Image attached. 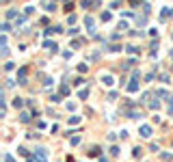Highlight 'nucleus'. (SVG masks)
Listing matches in <instances>:
<instances>
[{"label": "nucleus", "mask_w": 173, "mask_h": 162, "mask_svg": "<svg viewBox=\"0 0 173 162\" xmlns=\"http://www.w3.org/2000/svg\"><path fill=\"white\" fill-rule=\"evenodd\" d=\"M26 76H28V67H20V71H18V82L20 85H26Z\"/></svg>", "instance_id": "obj_1"}, {"label": "nucleus", "mask_w": 173, "mask_h": 162, "mask_svg": "<svg viewBox=\"0 0 173 162\" xmlns=\"http://www.w3.org/2000/svg\"><path fill=\"white\" fill-rule=\"evenodd\" d=\"M138 78H141V76H138V71H134V78H132V82L128 85V91H130V93H134L136 89H138Z\"/></svg>", "instance_id": "obj_2"}, {"label": "nucleus", "mask_w": 173, "mask_h": 162, "mask_svg": "<svg viewBox=\"0 0 173 162\" xmlns=\"http://www.w3.org/2000/svg\"><path fill=\"white\" fill-rule=\"evenodd\" d=\"M85 24H87L89 32H91V35L95 37V22H93V18H87V20H85Z\"/></svg>", "instance_id": "obj_3"}, {"label": "nucleus", "mask_w": 173, "mask_h": 162, "mask_svg": "<svg viewBox=\"0 0 173 162\" xmlns=\"http://www.w3.org/2000/svg\"><path fill=\"white\" fill-rule=\"evenodd\" d=\"M80 4H82V7H85V9H95L97 4H100V2H97V0H82Z\"/></svg>", "instance_id": "obj_4"}, {"label": "nucleus", "mask_w": 173, "mask_h": 162, "mask_svg": "<svg viewBox=\"0 0 173 162\" xmlns=\"http://www.w3.org/2000/svg\"><path fill=\"white\" fill-rule=\"evenodd\" d=\"M35 156H37V160H39V162H46V158H48L46 149H37V151H35Z\"/></svg>", "instance_id": "obj_5"}, {"label": "nucleus", "mask_w": 173, "mask_h": 162, "mask_svg": "<svg viewBox=\"0 0 173 162\" xmlns=\"http://www.w3.org/2000/svg\"><path fill=\"white\" fill-rule=\"evenodd\" d=\"M141 136L149 138V136H152V127H149V125H141Z\"/></svg>", "instance_id": "obj_6"}, {"label": "nucleus", "mask_w": 173, "mask_h": 162, "mask_svg": "<svg viewBox=\"0 0 173 162\" xmlns=\"http://www.w3.org/2000/svg\"><path fill=\"white\" fill-rule=\"evenodd\" d=\"M102 85L110 87V85H113V76H110V74H104V76H102Z\"/></svg>", "instance_id": "obj_7"}, {"label": "nucleus", "mask_w": 173, "mask_h": 162, "mask_svg": "<svg viewBox=\"0 0 173 162\" xmlns=\"http://www.w3.org/2000/svg\"><path fill=\"white\" fill-rule=\"evenodd\" d=\"M43 48H48V50H52V52H59V46L54 41H46L43 43Z\"/></svg>", "instance_id": "obj_8"}, {"label": "nucleus", "mask_w": 173, "mask_h": 162, "mask_svg": "<svg viewBox=\"0 0 173 162\" xmlns=\"http://www.w3.org/2000/svg\"><path fill=\"white\" fill-rule=\"evenodd\" d=\"M15 18H18V11H13V9L7 11V20H15ZM18 20H20V18H18Z\"/></svg>", "instance_id": "obj_9"}, {"label": "nucleus", "mask_w": 173, "mask_h": 162, "mask_svg": "<svg viewBox=\"0 0 173 162\" xmlns=\"http://www.w3.org/2000/svg\"><path fill=\"white\" fill-rule=\"evenodd\" d=\"M28 119H30L28 113H22V115H20V121H22V123H28Z\"/></svg>", "instance_id": "obj_10"}, {"label": "nucleus", "mask_w": 173, "mask_h": 162, "mask_svg": "<svg viewBox=\"0 0 173 162\" xmlns=\"http://www.w3.org/2000/svg\"><path fill=\"white\" fill-rule=\"evenodd\" d=\"M171 15V9H162V13H160V20H167Z\"/></svg>", "instance_id": "obj_11"}, {"label": "nucleus", "mask_w": 173, "mask_h": 162, "mask_svg": "<svg viewBox=\"0 0 173 162\" xmlns=\"http://www.w3.org/2000/svg\"><path fill=\"white\" fill-rule=\"evenodd\" d=\"M100 20H102V22H110V13H108V11H104V13L100 15Z\"/></svg>", "instance_id": "obj_12"}, {"label": "nucleus", "mask_w": 173, "mask_h": 162, "mask_svg": "<svg viewBox=\"0 0 173 162\" xmlns=\"http://www.w3.org/2000/svg\"><path fill=\"white\" fill-rule=\"evenodd\" d=\"M61 95H69V87L67 85H61Z\"/></svg>", "instance_id": "obj_13"}, {"label": "nucleus", "mask_w": 173, "mask_h": 162, "mask_svg": "<svg viewBox=\"0 0 173 162\" xmlns=\"http://www.w3.org/2000/svg\"><path fill=\"white\" fill-rule=\"evenodd\" d=\"M128 52H130L132 56H136V54H138V48H134V46H128Z\"/></svg>", "instance_id": "obj_14"}, {"label": "nucleus", "mask_w": 173, "mask_h": 162, "mask_svg": "<svg viewBox=\"0 0 173 162\" xmlns=\"http://www.w3.org/2000/svg\"><path fill=\"white\" fill-rule=\"evenodd\" d=\"M89 156H93V158H95V156H100V147H91V151H89Z\"/></svg>", "instance_id": "obj_15"}, {"label": "nucleus", "mask_w": 173, "mask_h": 162, "mask_svg": "<svg viewBox=\"0 0 173 162\" xmlns=\"http://www.w3.org/2000/svg\"><path fill=\"white\" fill-rule=\"evenodd\" d=\"M71 9H74V2H71V0H69V2H65V11H67V13H69Z\"/></svg>", "instance_id": "obj_16"}, {"label": "nucleus", "mask_w": 173, "mask_h": 162, "mask_svg": "<svg viewBox=\"0 0 173 162\" xmlns=\"http://www.w3.org/2000/svg\"><path fill=\"white\" fill-rule=\"evenodd\" d=\"M13 106H15V108H20V106H22V97H15L13 99Z\"/></svg>", "instance_id": "obj_17"}, {"label": "nucleus", "mask_w": 173, "mask_h": 162, "mask_svg": "<svg viewBox=\"0 0 173 162\" xmlns=\"http://www.w3.org/2000/svg\"><path fill=\"white\" fill-rule=\"evenodd\" d=\"M43 7H46V11H54V2H46Z\"/></svg>", "instance_id": "obj_18"}, {"label": "nucleus", "mask_w": 173, "mask_h": 162, "mask_svg": "<svg viewBox=\"0 0 173 162\" xmlns=\"http://www.w3.org/2000/svg\"><path fill=\"white\" fill-rule=\"evenodd\" d=\"M87 95H89V89H82V91H80V97L87 99Z\"/></svg>", "instance_id": "obj_19"}, {"label": "nucleus", "mask_w": 173, "mask_h": 162, "mask_svg": "<svg viewBox=\"0 0 173 162\" xmlns=\"http://www.w3.org/2000/svg\"><path fill=\"white\" fill-rule=\"evenodd\" d=\"M119 30H128V24H126V22H119Z\"/></svg>", "instance_id": "obj_20"}, {"label": "nucleus", "mask_w": 173, "mask_h": 162, "mask_svg": "<svg viewBox=\"0 0 173 162\" xmlns=\"http://www.w3.org/2000/svg\"><path fill=\"white\" fill-rule=\"evenodd\" d=\"M138 2H141V0H130V4H132V7H136Z\"/></svg>", "instance_id": "obj_21"}, {"label": "nucleus", "mask_w": 173, "mask_h": 162, "mask_svg": "<svg viewBox=\"0 0 173 162\" xmlns=\"http://www.w3.org/2000/svg\"><path fill=\"white\" fill-rule=\"evenodd\" d=\"M171 61H173V50H171Z\"/></svg>", "instance_id": "obj_22"}]
</instances>
